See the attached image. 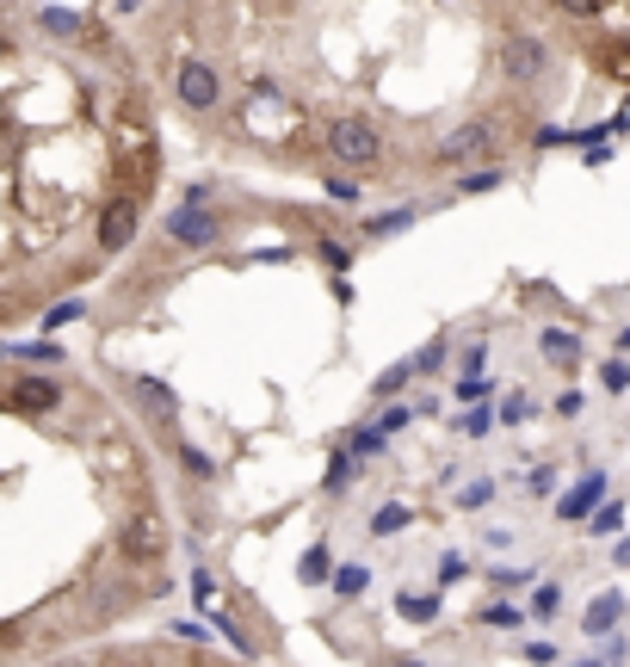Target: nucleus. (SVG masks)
I'll return each instance as SVG.
<instances>
[{"label":"nucleus","mask_w":630,"mask_h":667,"mask_svg":"<svg viewBox=\"0 0 630 667\" xmlns=\"http://www.w3.org/2000/svg\"><path fill=\"white\" fill-rule=\"evenodd\" d=\"M600 383H606L612 396H625V390H630V365L625 359H606V365H600Z\"/></svg>","instance_id":"obj_14"},{"label":"nucleus","mask_w":630,"mask_h":667,"mask_svg":"<svg viewBox=\"0 0 630 667\" xmlns=\"http://www.w3.org/2000/svg\"><path fill=\"white\" fill-rule=\"evenodd\" d=\"M13 402H20V408H57V402H62V383H50V378H20V383H13Z\"/></svg>","instance_id":"obj_7"},{"label":"nucleus","mask_w":630,"mask_h":667,"mask_svg":"<svg viewBox=\"0 0 630 667\" xmlns=\"http://www.w3.org/2000/svg\"><path fill=\"white\" fill-rule=\"evenodd\" d=\"M489 143H495V131H489V124H464V131H452V136H445L440 161H470V155H482Z\"/></svg>","instance_id":"obj_6"},{"label":"nucleus","mask_w":630,"mask_h":667,"mask_svg":"<svg viewBox=\"0 0 630 667\" xmlns=\"http://www.w3.org/2000/svg\"><path fill=\"white\" fill-rule=\"evenodd\" d=\"M544 359L551 365H581V334H569V328H544Z\"/></svg>","instance_id":"obj_11"},{"label":"nucleus","mask_w":630,"mask_h":667,"mask_svg":"<svg viewBox=\"0 0 630 667\" xmlns=\"http://www.w3.org/2000/svg\"><path fill=\"white\" fill-rule=\"evenodd\" d=\"M593 57H600V69H606L612 81H625V87H630V38H600Z\"/></svg>","instance_id":"obj_9"},{"label":"nucleus","mask_w":630,"mask_h":667,"mask_svg":"<svg viewBox=\"0 0 630 667\" xmlns=\"http://www.w3.org/2000/svg\"><path fill=\"white\" fill-rule=\"evenodd\" d=\"M180 99H186L192 112H210V106H217V75H210V62H186V69H180Z\"/></svg>","instance_id":"obj_4"},{"label":"nucleus","mask_w":630,"mask_h":667,"mask_svg":"<svg viewBox=\"0 0 630 667\" xmlns=\"http://www.w3.org/2000/svg\"><path fill=\"white\" fill-rule=\"evenodd\" d=\"M618 353H625V359H630V328H625V334H618Z\"/></svg>","instance_id":"obj_22"},{"label":"nucleus","mask_w":630,"mask_h":667,"mask_svg":"<svg viewBox=\"0 0 630 667\" xmlns=\"http://www.w3.org/2000/svg\"><path fill=\"white\" fill-rule=\"evenodd\" d=\"M600 501H606V470H588V477L575 482V495L563 501V519H588Z\"/></svg>","instance_id":"obj_5"},{"label":"nucleus","mask_w":630,"mask_h":667,"mask_svg":"<svg viewBox=\"0 0 630 667\" xmlns=\"http://www.w3.org/2000/svg\"><path fill=\"white\" fill-rule=\"evenodd\" d=\"M618 519H625V507L612 501V507H600V514H593V532H618Z\"/></svg>","instance_id":"obj_16"},{"label":"nucleus","mask_w":630,"mask_h":667,"mask_svg":"<svg viewBox=\"0 0 630 667\" xmlns=\"http://www.w3.org/2000/svg\"><path fill=\"white\" fill-rule=\"evenodd\" d=\"M328 155L346 161V168H378L383 161L378 124H365V118H334V124H328Z\"/></svg>","instance_id":"obj_1"},{"label":"nucleus","mask_w":630,"mask_h":667,"mask_svg":"<svg viewBox=\"0 0 630 667\" xmlns=\"http://www.w3.org/2000/svg\"><path fill=\"white\" fill-rule=\"evenodd\" d=\"M556 606H563V593H556V588H538V600H532V612H538V618H551Z\"/></svg>","instance_id":"obj_17"},{"label":"nucleus","mask_w":630,"mask_h":667,"mask_svg":"<svg viewBox=\"0 0 630 667\" xmlns=\"http://www.w3.org/2000/svg\"><path fill=\"white\" fill-rule=\"evenodd\" d=\"M482 501H495V482H470L464 489V507H482Z\"/></svg>","instance_id":"obj_18"},{"label":"nucleus","mask_w":630,"mask_h":667,"mask_svg":"<svg viewBox=\"0 0 630 667\" xmlns=\"http://www.w3.org/2000/svg\"><path fill=\"white\" fill-rule=\"evenodd\" d=\"M618 618H625V593H600V600L588 606V637H606Z\"/></svg>","instance_id":"obj_10"},{"label":"nucleus","mask_w":630,"mask_h":667,"mask_svg":"<svg viewBox=\"0 0 630 667\" xmlns=\"http://www.w3.org/2000/svg\"><path fill=\"white\" fill-rule=\"evenodd\" d=\"M402 526H408V514H402V507H383V514H378V532H402Z\"/></svg>","instance_id":"obj_19"},{"label":"nucleus","mask_w":630,"mask_h":667,"mask_svg":"<svg viewBox=\"0 0 630 667\" xmlns=\"http://www.w3.org/2000/svg\"><path fill=\"white\" fill-rule=\"evenodd\" d=\"M458 396H464V402H482V396H489V383H482V378H464Z\"/></svg>","instance_id":"obj_20"},{"label":"nucleus","mask_w":630,"mask_h":667,"mask_svg":"<svg viewBox=\"0 0 630 667\" xmlns=\"http://www.w3.org/2000/svg\"><path fill=\"white\" fill-rule=\"evenodd\" d=\"M124 551L143 556V563H155V556H161V526H155V519H131V538H124Z\"/></svg>","instance_id":"obj_12"},{"label":"nucleus","mask_w":630,"mask_h":667,"mask_svg":"<svg viewBox=\"0 0 630 667\" xmlns=\"http://www.w3.org/2000/svg\"><path fill=\"white\" fill-rule=\"evenodd\" d=\"M168 235L173 242H210V235H217V217H205V210H180V217H173L168 223Z\"/></svg>","instance_id":"obj_8"},{"label":"nucleus","mask_w":630,"mask_h":667,"mask_svg":"<svg viewBox=\"0 0 630 667\" xmlns=\"http://www.w3.org/2000/svg\"><path fill=\"white\" fill-rule=\"evenodd\" d=\"M136 217H143V198H112V205L99 210V248H106V254L131 248Z\"/></svg>","instance_id":"obj_3"},{"label":"nucleus","mask_w":630,"mask_h":667,"mask_svg":"<svg viewBox=\"0 0 630 667\" xmlns=\"http://www.w3.org/2000/svg\"><path fill=\"white\" fill-rule=\"evenodd\" d=\"M612 556H618V563H625V569H630V538H625V544H618V551H612Z\"/></svg>","instance_id":"obj_21"},{"label":"nucleus","mask_w":630,"mask_h":667,"mask_svg":"<svg viewBox=\"0 0 630 667\" xmlns=\"http://www.w3.org/2000/svg\"><path fill=\"white\" fill-rule=\"evenodd\" d=\"M136 402H143L155 420H173V396L161 390V383H136Z\"/></svg>","instance_id":"obj_13"},{"label":"nucleus","mask_w":630,"mask_h":667,"mask_svg":"<svg viewBox=\"0 0 630 667\" xmlns=\"http://www.w3.org/2000/svg\"><path fill=\"white\" fill-rule=\"evenodd\" d=\"M501 69H507L514 87H538L544 69H551V44L538 38V32H507L501 38Z\"/></svg>","instance_id":"obj_2"},{"label":"nucleus","mask_w":630,"mask_h":667,"mask_svg":"<svg viewBox=\"0 0 630 667\" xmlns=\"http://www.w3.org/2000/svg\"><path fill=\"white\" fill-rule=\"evenodd\" d=\"M501 186V168H489V173H464V192H495Z\"/></svg>","instance_id":"obj_15"}]
</instances>
